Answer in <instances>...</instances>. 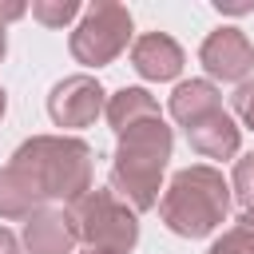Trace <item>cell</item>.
Listing matches in <instances>:
<instances>
[{"label": "cell", "mask_w": 254, "mask_h": 254, "mask_svg": "<svg viewBox=\"0 0 254 254\" xmlns=\"http://www.w3.org/2000/svg\"><path fill=\"white\" fill-rule=\"evenodd\" d=\"M107 99L95 75H64L48 95V115L56 127H87L103 115Z\"/></svg>", "instance_id": "cell-6"}, {"label": "cell", "mask_w": 254, "mask_h": 254, "mask_svg": "<svg viewBox=\"0 0 254 254\" xmlns=\"http://www.w3.org/2000/svg\"><path fill=\"white\" fill-rule=\"evenodd\" d=\"M131 67L143 75V79H175L183 71V48L167 36V32H147L131 44Z\"/></svg>", "instance_id": "cell-9"}, {"label": "cell", "mask_w": 254, "mask_h": 254, "mask_svg": "<svg viewBox=\"0 0 254 254\" xmlns=\"http://www.w3.org/2000/svg\"><path fill=\"white\" fill-rule=\"evenodd\" d=\"M0 254H20V238L4 226H0Z\"/></svg>", "instance_id": "cell-19"}, {"label": "cell", "mask_w": 254, "mask_h": 254, "mask_svg": "<svg viewBox=\"0 0 254 254\" xmlns=\"http://www.w3.org/2000/svg\"><path fill=\"white\" fill-rule=\"evenodd\" d=\"M40 206H48V198L40 194L36 179L20 163L0 167V218H32Z\"/></svg>", "instance_id": "cell-11"}, {"label": "cell", "mask_w": 254, "mask_h": 254, "mask_svg": "<svg viewBox=\"0 0 254 254\" xmlns=\"http://www.w3.org/2000/svg\"><path fill=\"white\" fill-rule=\"evenodd\" d=\"M12 163H20L36 179L48 206L79 202L91 190V175H95V151L75 135H32L28 143L16 147Z\"/></svg>", "instance_id": "cell-2"}, {"label": "cell", "mask_w": 254, "mask_h": 254, "mask_svg": "<svg viewBox=\"0 0 254 254\" xmlns=\"http://www.w3.org/2000/svg\"><path fill=\"white\" fill-rule=\"evenodd\" d=\"M4 52H8V40H4V24H0V60H4Z\"/></svg>", "instance_id": "cell-22"}, {"label": "cell", "mask_w": 254, "mask_h": 254, "mask_svg": "<svg viewBox=\"0 0 254 254\" xmlns=\"http://www.w3.org/2000/svg\"><path fill=\"white\" fill-rule=\"evenodd\" d=\"M230 111H234L246 127H254V75L242 79V83L234 87V95H230Z\"/></svg>", "instance_id": "cell-17"}, {"label": "cell", "mask_w": 254, "mask_h": 254, "mask_svg": "<svg viewBox=\"0 0 254 254\" xmlns=\"http://www.w3.org/2000/svg\"><path fill=\"white\" fill-rule=\"evenodd\" d=\"M206 254H254V230H250L246 222H234L222 238L210 242Z\"/></svg>", "instance_id": "cell-16"}, {"label": "cell", "mask_w": 254, "mask_h": 254, "mask_svg": "<svg viewBox=\"0 0 254 254\" xmlns=\"http://www.w3.org/2000/svg\"><path fill=\"white\" fill-rule=\"evenodd\" d=\"M4 107H8V95H4V87H0V115H4Z\"/></svg>", "instance_id": "cell-23"}, {"label": "cell", "mask_w": 254, "mask_h": 254, "mask_svg": "<svg viewBox=\"0 0 254 254\" xmlns=\"http://www.w3.org/2000/svg\"><path fill=\"white\" fill-rule=\"evenodd\" d=\"M79 230V242L107 254H127L139 242V218L115 190H87L79 202L67 206Z\"/></svg>", "instance_id": "cell-4"}, {"label": "cell", "mask_w": 254, "mask_h": 254, "mask_svg": "<svg viewBox=\"0 0 254 254\" xmlns=\"http://www.w3.org/2000/svg\"><path fill=\"white\" fill-rule=\"evenodd\" d=\"M28 12V4H20V0H0V24H8V20H20Z\"/></svg>", "instance_id": "cell-18"}, {"label": "cell", "mask_w": 254, "mask_h": 254, "mask_svg": "<svg viewBox=\"0 0 254 254\" xmlns=\"http://www.w3.org/2000/svg\"><path fill=\"white\" fill-rule=\"evenodd\" d=\"M187 143L202 159H230V155H238L242 127L226 111H214V115H206V119H198V123L187 127Z\"/></svg>", "instance_id": "cell-10"}, {"label": "cell", "mask_w": 254, "mask_h": 254, "mask_svg": "<svg viewBox=\"0 0 254 254\" xmlns=\"http://www.w3.org/2000/svg\"><path fill=\"white\" fill-rule=\"evenodd\" d=\"M75 242H79V230H75L67 206H40L24 222V250L28 254H71Z\"/></svg>", "instance_id": "cell-8"}, {"label": "cell", "mask_w": 254, "mask_h": 254, "mask_svg": "<svg viewBox=\"0 0 254 254\" xmlns=\"http://www.w3.org/2000/svg\"><path fill=\"white\" fill-rule=\"evenodd\" d=\"M167 107H171V119H175V123L190 127V123L222 111V91H218L210 79H183V83L171 91V103H167Z\"/></svg>", "instance_id": "cell-12"}, {"label": "cell", "mask_w": 254, "mask_h": 254, "mask_svg": "<svg viewBox=\"0 0 254 254\" xmlns=\"http://www.w3.org/2000/svg\"><path fill=\"white\" fill-rule=\"evenodd\" d=\"M218 12H254V4H222L218 0Z\"/></svg>", "instance_id": "cell-20"}, {"label": "cell", "mask_w": 254, "mask_h": 254, "mask_svg": "<svg viewBox=\"0 0 254 254\" xmlns=\"http://www.w3.org/2000/svg\"><path fill=\"white\" fill-rule=\"evenodd\" d=\"M175 135L163 119H143L119 135L115 159H111V190L139 214L159 206V183L171 159Z\"/></svg>", "instance_id": "cell-1"}, {"label": "cell", "mask_w": 254, "mask_h": 254, "mask_svg": "<svg viewBox=\"0 0 254 254\" xmlns=\"http://www.w3.org/2000/svg\"><path fill=\"white\" fill-rule=\"evenodd\" d=\"M230 190H234V198H238V206H242V210H254V151H250V155H242V159L234 163Z\"/></svg>", "instance_id": "cell-15"}, {"label": "cell", "mask_w": 254, "mask_h": 254, "mask_svg": "<svg viewBox=\"0 0 254 254\" xmlns=\"http://www.w3.org/2000/svg\"><path fill=\"white\" fill-rule=\"evenodd\" d=\"M131 40V12L115 0H95L91 8H83L67 48L83 67H103L111 64Z\"/></svg>", "instance_id": "cell-5"}, {"label": "cell", "mask_w": 254, "mask_h": 254, "mask_svg": "<svg viewBox=\"0 0 254 254\" xmlns=\"http://www.w3.org/2000/svg\"><path fill=\"white\" fill-rule=\"evenodd\" d=\"M79 254H107V250H91V246H83V250H79Z\"/></svg>", "instance_id": "cell-24"}, {"label": "cell", "mask_w": 254, "mask_h": 254, "mask_svg": "<svg viewBox=\"0 0 254 254\" xmlns=\"http://www.w3.org/2000/svg\"><path fill=\"white\" fill-rule=\"evenodd\" d=\"M198 64H202L214 79L242 83V79H250V71H254V44L246 40L242 28H218V32H210V36L202 40Z\"/></svg>", "instance_id": "cell-7"}, {"label": "cell", "mask_w": 254, "mask_h": 254, "mask_svg": "<svg viewBox=\"0 0 254 254\" xmlns=\"http://www.w3.org/2000/svg\"><path fill=\"white\" fill-rule=\"evenodd\" d=\"M103 115H107V123H111L115 135H123L127 127H135V123H143V119H163V115H159V99H155L147 87H119V91L107 99Z\"/></svg>", "instance_id": "cell-13"}, {"label": "cell", "mask_w": 254, "mask_h": 254, "mask_svg": "<svg viewBox=\"0 0 254 254\" xmlns=\"http://www.w3.org/2000/svg\"><path fill=\"white\" fill-rule=\"evenodd\" d=\"M238 222H246V226L254 230V210H242V214H238Z\"/></svg>", "instance_id": "cell-21"}, {"label": "cell", "mask_w": 254, "mask_h": 254, "mask_svg": "<svg viewBox=\"0 0 254 254\" xmlns=\"http://www.w3.org/2000/svg\"><path fill=\"white\" fill-rule=\"evenodd\" d=\"M230 198L234 190L222 179V171H214L210 163H194V167L175 171V179L167 183L159 198V218L167 222V230L183 238H206L210 230L226 222Z\"/></svg>", "instance_id": "cell-3"}, {"label": "cell", "mask_w": 254, "mask_h": 254, "mask_svg": "<svg viewBox=\"0 0 254 254\" xmlns=\"http://www.w3.org/2000/svg\"><path fill=\"white\" fill-rule=\"evenodd\" d=\"M32 16L44 28H64L67 20L79 16V4L75 0H32Z\"/></svg>", "instance_id": "cell-14"}]
</instances>
